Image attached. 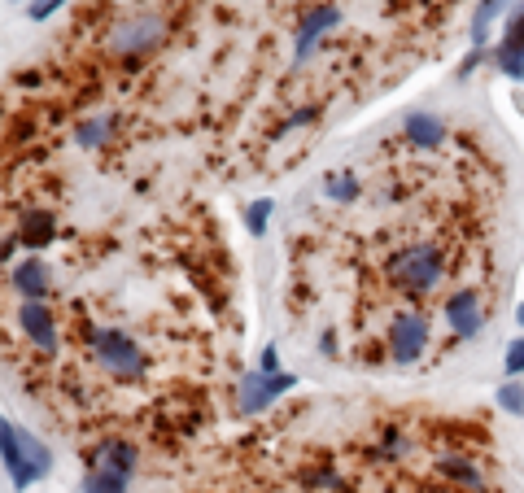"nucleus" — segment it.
I'll return each instance as SVG.
<instances>
[{"label": "nucleus", "mask_w": 524, "mask_h": 493, "mask_svg": "<svg viewBox=\"0 0 524 493\" xmlns=\"http://www.w3.org/2000/svg\"><path fill=\"white\" fill-rule=\"evenodd\" d=\"M53 240V219L49 214H27L22 219V245L27 249H44Z\"/></svg>", "instance_id": "nucleus-13"}, {"label": "nucleus", "mask_w": 524, "mask_h": 493, "mask_svg": "<svg viewBox=\"0 0 524 493\" xmlns=\"http://www.w3.org/2000/svg\"><path fill=\"white\" fill-rule=\"evenodd\" d=\"M319 350H324V354H332V350H337V336H332V332H324V341H319Z\"/></svg>", "instance_id": "nucleus-23"}, {"label": "nucleus", "mask_w": 524, "mask_h": 493, "mask_svg": "<svg viewBox=\"0 0 524 493\" xmlns=\"http://www.w3.org/2000/svg\"><path fill=\"white\" fill-rule=\"evenodd\" d=\"M507 371H511V376H516V371H524V341H516V345L507 350Z\"/></svg>", "instance_id": "nucleus-22"}, {"label": "nucleus", "mask_w": 524, "mask_h": 493, "mask_svg": "<svg viewBox=\"0 0 524 493\" xmlns=\"http://www.w3.org/2000/svg\"><path fill=\"white\" fill-rule=\"evenodd\" d=\"M446 323L455 328L459 336H476L485 328V315H481V302L472 297V288H459V293L446 297Z\"/></svg>", "instance_id": "nucleus-7"}, {"label": "nucleus", "mask_w": 524, "mask_h": 493, "mask_svg": "<svg viewBox=\"0 0 524 493\" xmlns=\"http://www.w3.org/2000/svg\"><path fill=\"white\" fill-rule=\"evenodd\" d=\"M337 9H311V14H306L302 18V31H297V62H306V53H311V48H315V35L319 31H328V27H337Z\"/></svg>", "instance_id": "nucleus-11"}, {"label": "nucleus", "mask_w": 524, "mask_h": 493, "mask_svg": "<svg viewBox=\"0 0 524 493\" xmlns=\"http://www.w3.org/2000/svg\"><path fill=\"white\" fill-rule=\"evenodd\" d=\"M389 280L407 293H428L442 280V254L437 245H411V249H398L389 258Z\"/></svg>", "instance_id": "nucleus-2"}, {"label": "nucleus", "mask_w": 524, "mask_h": 493, "mask_svg": "<svg viewBox=\"0 0 524 493\" xmlns=\"http://www.w3.org/2000/svg\"><path fill=\"white\" fill-rule=\"evenodd\" d=\"M267 214H271V201H258V206H249V232H262V227H267Z\"/></svg>", "instance_id": "nucleus-21"}, {"label": "nucleus", "mask_w": 524, "mask_h": 493, "mask_svg": "<svg viewBox=\"0 0 524 493\" xmlns=\"http://www.w3.org/2000/svg\"><path fill=\"white\" fill-rule=\"evenodd\" d=\"M57 5H31V18H49Z\"/></svg>", "instance_id": "nucleus-24"}, {"label": "nucleus", "mask_w": 524, "mask_h": 493, "mask_svg": "<svg viewBox=\"0 0 524 493\" xmlns=\"http://www.w3.org/2000/svg\"><path fill=\"white\" fill-rule=\"evenodd\" d=\"M354 192H359V184H354L350 175H337V179H328V197H337V201H350Z\"/></svg>", "instance_id": "nucleus-20"}, {"label": "nucleus", "mask_w": 524, "mask_h": 493, "mask_svg": "<svg viewBox=\"0 0 524 493\" xmlns=\"http://www.w3.org/2000/svg\"><path fill=\"white\" fill-rule=\"evenodd\" d=\"M407 140L415 144V149H437V144L446 140V131L437 118H428V114H411L407 118Z\"/></svg>", "instance_id": "nucleus-12"}, {"label": "nucleus", "mask_w": 524, "mask_h": 493, "mask_svg": "<svg viewBox=\"0 0 524 493\" xmlns=\"http://www.w3.org/2000/svg\"><path fill=\"white\" fill-rule=\"evenodd\" d=\"M0 446H5V467H9V480H14L18 489H27L31 480H40V476H49V467H53V454L40 446V441L31 437V432H22L14 428L5 419L0 424Z\"/></svg>", "instance_id": "nucleus-1"}, {"label": "nucleus", "mask_w": 524, "mask_h": 493, "mask_svg": "<svg viewBox=\"0 0 524 493\" xmlns=\"http://www.w3.org/2000/svg\"><path fill=\"white\" fill-rule=\"evenodd\" d=\"M158 40H162V14H153V9L123 18L110 35V44L118 53H145V48H158Z\"/></svg>", "instance_id": "nucleus-4"}, {"label": "nucleus", "mask_w": 524, "mask_h": 493, "mask_svg": "<svg viewBox=\"0 0 524 493\" xmlns=\"http://www.w3.org/2000/svg\"><path fill=\"white\" fill-rule=\"evenodd\" d=\"M92 467L127 480L131 472H136V446H127V441H105V446L97 450V459H92Z\"/></svg>", "instance_id": "nucleus-9"}, {"label": "nucleus", "mask_w": 524, "mask_h": 493, "mask_svg": "<svg viewBox=\"0 0 524 493\" xmlns=\"http://www.w3.org/2000/svg\"><path fill=\"white\" fill-rule=\"evenodd\" d=\"M18 323H22V332L31 336L40 350H53L57 345V328H53V315H49V306H40V302H27L18 310Z\"/></svg>", "instance_id": "nucleus-8"}, {"label": "nucleus", "mask_w": 524, "mask_h": 493, "mask_svg": "<svg viewBox=\"0 0 524 493\" xmlns=\"http://www.w3.org/2000/svg\"><path fill=\"white\" fill-rule=\"evenodd\" d=\"M498 402H503L511 415H524V389L520 384H503V389H498Z\"/></svg>", "instance_id": "nucleus-18"}, {"label": "nucleus", "mask_w": 524, "mask_h": 493, "mask_svg": "<svg viewBox=\"0 0 524 493\" xmlns=\"http://www.w3.org/2000/svg\"><path fill=\"white\" fill-rule=\"evenodd\" d=\"M92 354L101 358L105 371H114V376H123V380H136L140 371H145V354H140L123 332L97 328V332H92Z\"/></svg>", "instance_id": "nucleus-3"}, {"label": "nucleus", "mask_w": 524, "mask_h": 493, "mask_svg": "<svg viewBox=\"0 0 524 493\" xmlns=\"http://www.w3.org/2000/svg\"><path fill=\"white\" fill-rule=\"evenodd\" d=\"M105 131H110V118H97V123H83L75 136H79V144H88V149H92V144L105 140Z\"/></svg>", "instance_id": "nucleus-17"}, {"label": "nucleus", "mask_w": 524, "mask_h": 493, "mask_svg": "<svg viewBox=\"0 0 524 493\" xmlns=\"http://www.w3.org/2000/svg\"><path fill=\"white\" fill-rule=\"evenodd\" d=\"M14 288H18L22 297H27V302H40V297L53 288V280H49V271H44L40 258H27V262H22V267L14 271Z\"/></svg>", "instance_id": "nucleus-10"}, {"label": "nucleus", "mask_w": 524, "mask_h": 493, "mask_svg": "<svg viewBox=\"0 0 524 493\" xmlns=\"http://www.w3.org/2000/svg\"><path fill=\"white\" fill-rule=\"evenodd\" d=\"M498 9H503V5H481V9H476V27H472V40H476V44L485 40V27H490V22L498 18Z\"/></svg>", "instance_id": "nucleus-19"}, {"label": "nucleus", "mask_w": 524, "mask_h": 493, "mask_svg": "<svg viewBox=\"0 0 524 493\" xmlns=\"http://www.w3.org/2000/svg\"><path fill=\"white\" fill-rule=\"evenodd\" d=\"M498 66L507 79H524V44H498Z\"/></svg>", "instance_id": "nucleus-15"}, {"label": "nucleus", "mask_w": 524, "mask_h": 493, "mask_svg": "<svg viewBox=\"0 0 524 493\" xmlns=\"http://www.w3.org/2000/svg\"><path fill=\"white\" fill-rule=\"evenodd\" d=\"M437 467H442L446 476H455V480H463V485H468V489H481V472H476V467H472L468 459H442V463H437Z\"/></svg>", "instance_id": "nucleus-16"}, {"label": "nucleus", "mask_w": 524, "mask_h": 493, "mask_svg": "<svg viewBox=\"0 0 524 493\" xmlns=\"http://www.w3.org/2000/svg\"><path fill=\"white\" fill-rule=\"evenodd\" d=\"M83 493H127V480L114 476V472H101V467H92V472L83 476Z\"/></svg>", "instance_id": "nucleus-14"}, {"label": "nucleus", "mask_w": 524, "mask_h": 493, "mask_svg": "<svg viewBox=\"0 0 524 493\" xmlns=\"http://www.w3.org/2000/svg\"><path fill=\"white\" fill-rule=\"evenodd\" d=\"M284 389H293V376H262V371H254V376L241 380V411L245 415L262 411V406L276 402Z\"/></svg>", "instance_id": "nucleus-6"}, {"label": "nucleus", "mask_w": 524, "mask_h": 493, "mask_svg": "<svg viewBox=\"0 0 524 493\" xmlns=\"http://www.w3.org/2000/svg\"><path fill=\"white\" fill-rule=\"evenodd\" d=\"M428 345V323L420 315H398L389 328V350L398 363H415Z\"/></svg>", "instance_id": "nucleus-5"}]
</instances>
